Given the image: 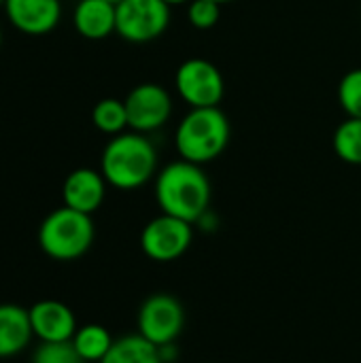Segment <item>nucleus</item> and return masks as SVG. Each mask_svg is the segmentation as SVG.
<instances>
[{
    "mask_svg": "<svg viewBox=\"0 0 361 363\" xmlns=\"http://www.w3.org/2000/svg\"><path fill=\"white\" fill-rule=\"evenodd\" d=\"M155 202L162 213L198 223L211 211V181L202 166L177 160L155 174Z\"/></svg>",
    "mask_w": 361,
    "mask_h": 363,
    "instance_id": "obj_1",
    "label": "nucleus"
},
{
    "mask_svg": "<svg viewBox=\"0 0 361 363\" xmlns=\"http://www.w3.org/2000/svg\"><path fill=\"white\" fill-rule=\"evenodd\" d=\"M100 172L115 189H138L155 177L157 151L145 134L121 132L106 143L100 157Z\"/></svg>",
    "mask_w": 361,
    "mask_h": 363,
    "instance_id": "obj_2",
    "label": "nucleus"
},
{
    "mask_svg": "<svg viewBox=\"0 0 361 363\" xmlns=\"http://www.w3.org/2000/svg\"><path fill=\"white\" fill-rule=\"evenodd\" d=\"M232 128L228 115L219 106L191 108L177 125L174 147L181 160L191 164H209L217 160L230 145Z\"/></svg>",
    "mask_w": 361,
    "mask_h": 363,
    "instance_id": "obj_3",
    "label": "nucleus"
},
{
    "mask_svg": "<svg viewBox=\"0 0 361 363\" xmlns=\"http://www.w3.org/2000/svg\"><path fill=\"white\" fill-rule=\"evenodd\" d=\"M36 238L47 257L55 262H74L91 249L96 228L91 215L60 206L40 221Z\"/></svg>",
    "mask_w": 361,
    "mask_h": 363,
    "instance_id": "obj_4",
    "label": "nucleus"
},
{
    "mask_svg": "<svg viewBox=\"0 0 361 363\" xmlns=\"http://www.w3.org/2000/svg\"><path fill=\"white\" fill-rule=\"evenodd\" d=\"M174 87L181 100L191 108L219 106L226 96V79L221 70L204 57L185 60L177 68Z\"/></svg>",
    "mask_w": 361,
    "mask_h": 363,
    "instance_id": "obj_5",
    "label": "nucleus"
},
{
    "mask_svg": "<svg viewBox=\"0 0 361 363\" xmlns=\"http://www.w3.org/2000/svg\"><path fill=\"white\" fill-rule=\"evenodd\" d=\"M136 328V334H140L155 347L174 345L185 328V311L174 296L153 294L140 304Z\"/></svg>",
    "mask_w": 361,
    "mask_h": 363,
    "instance_id": "obj_6",
    "label": "nucleus"
},
{
    "mask_svg": "<svg viewBox=\"0 0 361 363\" xmlns=\"http://www.w3.org/2000/svg\"><path fill=\"white\" fill-rule=\"evenodd\" d=\"M191 242L194 225L166 213L153 217L140 232L143 253L157 264H168L183 257L189 251Z\"/></svg>",
    "mask_w": 361,
    "mask_h": 363,
    "instance_id": "obj_7",
    "label": "nucleus"
},
{
    "mask_svg": "<svg viewBox=\"0 0 361 363\" xmlns=\"http://www.w3.org/2000/svg\"><path fill=\"white\" fill-rule=\"evenodd\" d=\"M170 26V4L164 0H121L117 2V34L130 43L160 38Z\"/></svg>",
    "mask_w": 361,
    "mask_h": 363,
    "instance_id": "obj_8",
    "label": "nucleus"
},
{
    "mask_svg": "<svg viewBox=\"0 0 361 363\" xmlns=\"http://www.w3.org/2000/svg\"><path fill=\"white\" fill-rule=\"evenodd\" d=\"M128 128L132 132H155L168 123L172 115V98L166 87L157 83H140L126 96Z\"/></svg>",
    "mask_w": 361,
    "mask_h": 363,
    "instance_id": "obj_9",
    "label": "nucleus"
},
{
    "mask_svg": "<svg viewBox=\"0 0 361 363\" xmlns=\"http://www.w3.org/2000/svg\"><path fill=\"white\" fill-rule=\"evenodd\" d=\"M30 325L38 342H64L72 340L77 332V317L60 300H38L28 308Z\"/></svg>",
    "mask_w": 361,
    "mask_h": 363,
    "instance_id": "obj_10",
    "label": "nucleus"
},
{
    "mask_svg": "<svg viewBox=\"0 0 361 363\" xmlns=\"http://www.w3.org/2000/svg\"><path fill=\"white\" fill-rule=\"evenodd\" d=\"M4 13L15 30L28 36H43L55 30L62 17L60 0H6Z\"/></svg>",
    "mask_w": 361,
    "mask_h": 363,
    "instance_id": "obj_11",
    "label": "nucleus"
},
{
    "mask_svg": "<svg viewBox=\"0 0 361 363\" xmlns=\"http://www.w3.org/2000/svg\"><path fill=\"white\" fill-rule=\"evenodd\" d=\"M106 185L109 183L102 177V172L94 168H77L64 179L62 185L64 206L91 215L102 206L106 196Z\"/></svg>",
    "mask_w": 361,
    "mask_h": 363,
    "instance_id": "obj_12",
    "label": "nucleus"
},
{
    "mask_svg": "<svg viewBox=\"0 0 361 363\" xmlns=\"http://www.w3.org/2000/svg\"><path fill=\"white\" fill-rule=\"evenodd\" d=\"M72 23L83 38L102 40L117 32V4L109 0H79Z\"/></svg>",
    "mask_w": 361,
    "mask_h": 363,
    "instance_id": "obj_13",
    "label": "nucleus"
},
{
    "mask_svg": "<svg viewBox=\"0 0 361 363\" xmlns=\"http://www.w3.org/2000/svg\"><path fill=\"white\" fill-rule=\"evenodd\" d=\"M32 325L28 308L17 304H0V359L23 353L32 342Z\"/></svg>",
    "mask_w": 361,
    "mask_h": 363,
    "instance_id": "obj_14",
    "label": "nucleus"
},
{
    "mask_svg": "<svg viewBox=\"0 0 361 363\" xmlns=\"http://www.w3.org/2000/svg\"><path fill=\"white\" fill-rule=\"evenodd\" d=\"M100 363H164L160 349L145 340L140 334L121 336L113 342L111 351Z\"/></svg>",
    "mask_w": 361,
    "mask_h": 363,
    "instance_id": "obj_15",
    "label": "nucleus"
},
{
    "mask_svg": "<svg viewBox=\"0 0 361 363\" xmlns=\"http://www.w3.org/2000/svg\"><path fill=\"white\" fill-rule=\"evenodd\" d=\"M70 342H72V347L77 349V353L81 355L83 362L100 363L106 357V353L111 351L115 338L111 336V332L104 325L87 323V325L77 328Z\"/></svg>",
    "mask_w": 361,
    "mask_h": 363,
    "instance_id": "obj_16",
    "label": "nucleus"
},
{
    "mask_svg": "<svg viewBox=\"0 0 361 363\" xmlns=\"http://www.w3.org/2000/svg\"><path fill=\"white\" fill-rule=\"evenodd\" d=\"M91 121L102 134H111V136L121 134L128 128L126 102L117 98H102L100 102H96L91 111Z\"/></svg>",
    "mask_w": 361,
    "mask_h": 363,
    "instance_id": "obj_17",
    "label": "nucleus"
},
{
    "mask_svg": "<svg viewBox=\"0 0 361 363\" xmlns=\"http://www.w3.org/2000/svg\"><path fill=\"white\" fill-rule=\"evenodd\" d=\"M334 153L353 166H361V119L347 117L334 132Z\"/></svg>",
    "mask_w": 361,
    "mask_h": 363,
    "instance_id": "obj_18",
    "label": "nucleus"
},
{
    "mask_svg": "<svg viewBox=\"0 0 361 363\" xmlns=\"http://www.w3.org/2000/svg\"><path fill=\"white\" fill-rule=\"evenodd\" d=\"M338 102L347 117L361 119V68L349 70L338 83Z\"/></svg>",
    "mask_w": 361,
    "mask_h": 363,
    "instance_id": "obj_19",
    "label": "nucleus"
},
{
    "mask_svg": "<svg viewBox=\"0 0 361 363\" xmlns=\"http://www.w3.org/2000/svg\"><path fill=\"white\" fill-rule=\"evenodd\" d=\"M32 363H85L70 340L64 342H40L34 353Z\"/></svg>",
    "mask_w": 361,
    "mask_h": 363,
    "instance_id": "obj_20",
    "label": "nucleus"
},
{
    "mask_svg": "<svg viewBox=\"0 0 361 363\" xmlns=\"http://www.w3.org/2000/svg\"><path fill=\"white\" fill-rule=\"evenodd\" d=\"M221 15V4L213 0H191L187 6V19L198 30H211Z\"/></svg>",
    "mask_w": 361,
    "mask_h": 363,
    "instance_id": "obj_21",
    "label": "nucleus"
},
{
    "mask_svg": "<svg viewBox=\"0 0 361 363\" xmlns=\"http://www.w3.org/2000/svg\"><path fill=\"white\" fill-rule=\"evenodd\" d=\"M166 4H170V6H177V4H185V2H189V0H164Z\"/></svg>",
    "mask_w": 361,
    "mask_h": 363,
    "instance_id": "obj_22",
    "label": "nucleus"
},
{
    "mask_svg": "<svg viewBox=\"0 0 361 363\" xmlns=\"http://www.w3.org/2000/svg\"><path fill=\"white\" fill-rule=\"evenodd\" d=\"M213 2H219V4H228V2H234V0H213Z\"/></svg>",
    "mask_w": 361,
    "mask_h": 363,
    "instance_id": "obj_23",
    "label": "nucleus"
},
{
    "mask_svg": "<svg viewBox=\"0 0 361 363\" xmlns=\"http://www.w3.org/2000/svg\"><path fill=\"white\" fill-rule=\"evenodd\" d=\"M4 2H6V0H0V6H4Z\"/></svg>",
    "mask_w": 361,
    "mask_h": 363,
    "instance_id": "obj_24",
    "label": "nucleus"
},
{
    "mask_svg": "<svg viewBox=\"0 0 361 363\" xmlns=\"http://www.w3.org/2000/svg\"><path fill=\"white\" fill-rule=\"evenodd\" d=\"M0 45H2V30H0Z\"/></svg>",
    "mask_w": 361,
    "mask_h": 363,
    "instance_id": "obj_25",
    "label": "nucleus"
},
{
    "mask_svg": "<svg viewBox=\"0 0 361 363\" xmlns=\"http://www.w3.org/2000/svg\"><path fill=\"white\" fill-rule=\"evenodd\" d=\"M109 2H115V4H117V2H121V0H109Z\"/></svg>",
    "mask_w": 361,
    "mask_h": 363,
    "instance_id": "obj_26",
    "label": "nucleus"
}]
</instances>
